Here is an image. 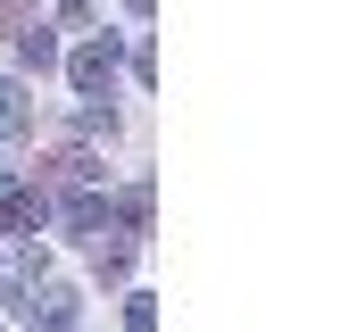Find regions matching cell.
Wrapping results in <instances>:
<instances>
[{
  "label": "cell",
  "instance_id": "1",
  "mask_svg": "<svg viewBox=\"0 0 357 332\" xmlns=\"http://www.w3.org/2000/svg\"><path fill=\"white\" fill-rule=\"evenodd\" d=\"M50 225V199H42V183H17V174H0V233H42Z\"/></svg>",
  "mask_w": 357,
  "mask_h": 332
},
{
  "label": "cell",
  "instance_id": "2",
  "mask_svg": "<svg viewBox=\"0 0 357 332\" xmlns=\"http://www.w3.org/2000/svg\"><path fill=\"white\" fill-rule=\"evenodd\" d=\"M116 67H125V50H116V33H91L84 50L67 59V75H75V91H108V83H116Z\"/></svg>",
  "mask_w": 357,
  "mask_h": 332
},
{
  "label": "cell",
  "instance_id": "3",
  "mask_svg": "<svg viewBox=\"0 0 357 332\" xmlns=\"http://www.w3.org/2000/svg\"><path fill=\"white\" fill-rule=\"evenodd\" d=\"M33 332H75V291L67 282H33Z\"/></svg>",
  "mask_w": 357,
  "mask_h": 332
},
{
  "label": "cell",
  "instance_id": "4",
  "mask_svg": "<svg viewBox=\"0 0 357 332\" xmlns=\"http://www.w3.org/2000/svg\"><path fill=\"white\" fill-rule=\"evenodd\" d=\"M50 183H67V191H91V183H100V158H91L84 142H67V150H50Z\"/></svg>",
  "mask_w": 357,
  "mask_h": 332
},
{
  "label": "cell",
  "instance_id": "5",
  "mask_svg": "<svg viewBox=\"0 0 357 332\" xmlns=\"http://www.w3.org/2000/svg\"><path fill=\"white\" fill-rule=\"evenodd\" d=\"M33 133V100H25V83L0 75V142H25Z\"/></svg>",
  "mask_w": 357,
  "mask_h": 332
},
{
  "label": "cell",
  "instance_id": "6",
  "mask_svg": "<svg viewBox=\"0 0 357 332\" xmlns=\"http://www.w3.org/2000/svg\"><path fill=\"white\" fill-rule=\"evenodd\" d=\"M116 225H125V241H133V233L150 225V183H133V191L116 199Z\"/></svg>",
  "mask_w": 357,
  "mask_h": 332
},
{
  "label": "cell",
  "instance_id": "7",
  "mask_svg": "<svg viewBox=\"0 0 357 332\" xmlns=\"http://www.w3.org/2000/svg\"><path fill=\"white\" fill-rule=\"evenodd\" d=\"M17 59H25V67H50V59H59V42H50L42 25H25V42H17Z\"/></svg>",
  "mask_w": 357,
  "mask_h": 332
},
{
  "label": "cell",
  "instance_id": "8",
  "mask_svg": "<svg viewBox=\"0 0 357 332\" xmlns=\"http://www.w3.org/2000/svg\"><path fill=\"white\" fill-rule=\"evenodd\" d=\"M125 332H158V299H150V291L125 299Z\"/></svg>",
  "mask_w": 357,
  "mask_h": 332
},
{
  "label": "cell",
  "instance_id": "9",
  "mask_svg": "<svg viewBox=\"0 0 357 332\" xmlns=\"http://www.w3.org/2000/svg\"><path fill=\"white\" fill-rule=\"evenodd\" d=\"M125 8H150V0H125Z\"/></svg>",
  "mask_w": 357,
  "mask_h": 332
}]
</instances>
